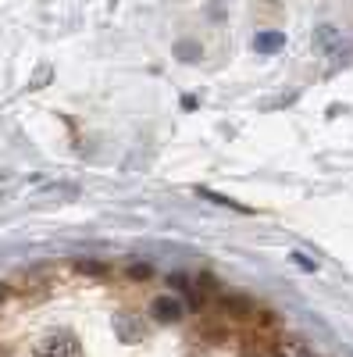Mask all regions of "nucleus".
I'll return each mask as SVG.
<instances>
[{"label": "nucleus", "mask_w": 353, "mask_h": 357, "mask_svg": "<svg viewBox=\"0 0 353 357\" xmlns=\"http://www.w3.org/2000/svg\"><path fill=\"white\" fill-rule=\"evenodd\" d=\"M33 357H82V343L72 333H50L47 340H40Z\"/></svg>", "instance_id": "obj_1"}, {"label": "nucleus", "mask_w": 353, "mask_h": 357, "mask_svg": "<svg viewBox=\"0 0 353 357\" xmlns=\"http://www.w3.org/2000/svg\"><path fill=\"white\" fill-rule=\"evenodd\" d=\"M150 314L157 318V321H179L182 318V301L179 296H157V301L150 304Z\"/></svg>", "instance_id": "obj_2"}, {"label": "nucleus", "mask_w": 353, "mask_h": 357, "mask_svg": "<svg viewBox=\"0 0 353 357\" xmlns=\"http://www.w3.org/2000/svg\"><path fill=\"white\" fill-rule=\"evenodd\" d=\"M279 47H285V36L282 33H257V40H253V50L257 54H275Z\"/></svg>", "instance_id": "obj_3"}, {"label": "nucleus", "mask_w": 353, "mask_h": 357, "mask_svg": "<svg viewBox=\"0 0 353 357\" xmlns=\"http://www.w3.org/2000/svg\"><path fill=\"white\" fill-rule=\"evenodd\" d=\"M175 50H179L182 61H196V57H200V47H196V43H179Z\"/></svg>", "instance_id": "obj_4"}, {"label": "nucleus", "mask_w": 353, "mask_h": 357, "mask_svg": "<svg viewBox=\"0 0 353 357\" xmlns=\"http://www.w3.org/2000/svg\"><path fill=\"white\" fill-rule=\"evenodd\" d=\"M336 36H339V33H336V25H321L317 43H321V47H329V43H336Z\"/></svg>", "instance_id": "obj_5"}, {"label": "nucleus", "mask_w": 353, "mask_h": 357, "mask_svg": "<svg viewBox=\"0 0 353 357\" xmlns=\"http://www.w3.org/2000/svg\"><path fill=\"white\" fill-rule=\"evenodd\" d=\"M272 357H289V354H285V350H282V354H272Z\"/></svg>", "instance_id": "obj_6"}]
</instances>
